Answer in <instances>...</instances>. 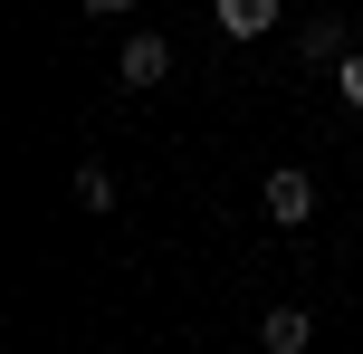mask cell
<instances>
[{"label": "cell", "mask_w": 363, "mask_h": 354, "mask_svg": "<svg viewBox=\"0 0 363 354\" xmlns=\"http://www.w3.org/2000/svg\"><path fill=\"white\" fill-rule=\"evenodd\" d=\"M258 201H268V221H277V230H306V221H315V182H306L296 163H277Z\"/></svg>", "instance_id": "6da1fadb"}, {"label": "cell", "mask_w": 363, "mask_h": 354, "mask_svg": "<svg viewBox=\"0 0 363 354\" xmlns=\"http://www.w3.org/2000/svg\"><path fill=\"white\" fill-rule=\"evenodd\" d=\"M115 77H125V87H163V77H172V48L153 29H134L125 48H115Z\"/></svg>", "instance_id": "7a4b0ae2"}, {"label": "cell", "mask_w": 363, "mask_h": 354, "mask_svg": "<svg viewBox=\"0 0 363 354\" xmlns=\"http://www.w3.org/2000/svg\"><path fill=\"white\" fill-rule=\"evenodd\" d=\"M211 29L220 38H268L277 29V0H211Z\"/></svg>", "instance_id": "3957f363"}, {"label": "cell", "mask_w": 363, "mask_h": 354, "mask_svg": "<svg viewBox=\"0 0 363 354\" xmlns=\"http://www.w3.org/2000/svg\"><path fill=\"white\" fill-rule=\"evenodd\" d=\"M258 336H268V354H296L315 326H306V306H268V316H258Z\"/></svg>", "instance_id": "277c9868"}, {"label": "cell", "mask_w": 363, "mask_h": 354, "mask_svg": "<svg viewBox=\"0 0 363 354\" xmlns=\"http://www.w3.org/2000/svg\"><path fill=\"white\" fill-rule=\"evenodd\" d=\"M296 48H306L315 67H345V19H306V29H296Z\"/></svg>", "instance_id": "5b68a950"}, {"label": "cell", "mask_w": 363, "mask_h": 354, "mask_svg": "<svg viewBox=\"0 0 363 354\" xmlns=\"http://www.w3.org/2000/svg\"><path fill=\"white\" fill-rule=\"evenodd\" d=\"M77 201H86V211H115V172L106 163H77Z\"/></svg>", "instance_id": "8992f818"}, {"label": "cell", "mask_w": 363, "mask_h": 354, "mask_svg": "<svg viewBox=\"0 0 363 354\" xmlns=\"http://www.w3.org/2000/svg\"><path fill=\"white\" fill-rule=\"evenodd\" d=\"M335 87H345V106H363V48H345V67H335Z\"/></svg>", "instance_id": "52a82bcc"}, {"label": "cell", "mask_w": 363, "mask_h": 354, "mask_svg": "<svg viewBox=\"0 0 363 354\" xmlns=\"http://www.w3.org/2000/svg\"><path fill=\"white\" fill-rule=\"evenodd\" d=\"M77 10H96V19H125V10H134V0H77Z\"/></svg>", "instance_id": "ba28073f"}]
</instances>
